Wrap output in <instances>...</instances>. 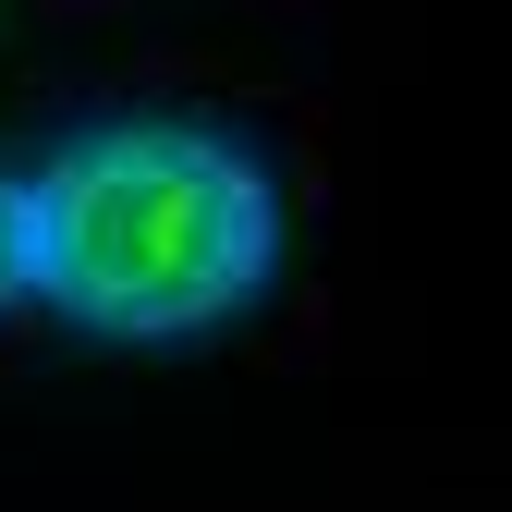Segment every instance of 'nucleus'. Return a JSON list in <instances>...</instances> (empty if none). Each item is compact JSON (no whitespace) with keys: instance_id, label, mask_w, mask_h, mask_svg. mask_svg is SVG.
Segmentation results:
<instances>
[{"instance_id":"2","label":"nucleus","mask_w":512,"mask_h":512,"mask_svg":"<svg viewBox=\"0 0 512 512\" xmlns=\"http://www.w3.org/2000/svg\"><path fill=\"white\" fill-rule=\"evenodd\" d=\"M37 305V183L0 171V317Z\"/></svg>"},{"instance_id":"1","label":"nucleus","mask_w":512,"mask_h":512,"mask_svg":"<svg viewBox=\"0 0 512 512\" xmlns=\"http://www.w3.org/2000/svg\"><path fill=\"white\" fill-rule=\"evenodd\" d=\"M281 281V183L220 122H86L37 171V305L86 342H208Z\"/></svg>"}]
</instances>
